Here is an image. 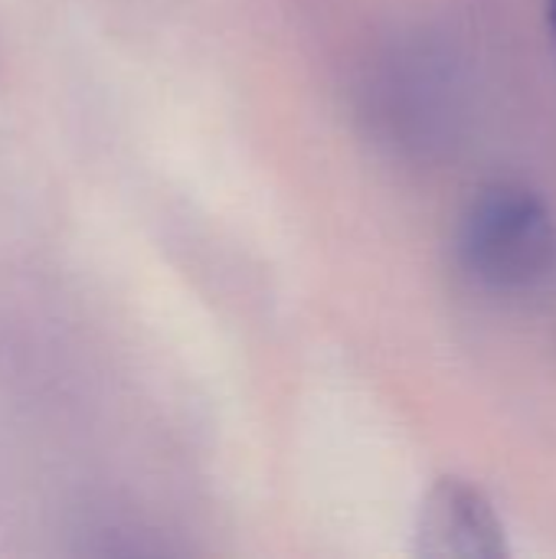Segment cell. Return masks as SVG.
<instances>
[{
    "mask_svg": "<svg viewBox=\"0 0 556 559\" xmlns=\"http://www.w3.org/2000/svg\"><path fill=\"white\" fill-rule=\"evenodd\" d=\"M462 262L488 288L521 292L551 275L556 226L547 206L524 187L482 190L462 223Z\"/></svg>",
    "mask_w": 556,
    "mask_h": 559,
    "instance_id": "1",
    "label": "cell"
},
{
    "mask_svg": "<svg viewBox=\"0 0 556 559\" xmlns=\"http://www.w3.org/2000/svg\"><path fill=\"white\" fill-rule=\"evenodd\" d=\"M416 550L423 557H505V524L478 488L462 478H442L423 504Z\"/></svg>",
    "mask_w": 556,
    "mask_h": 559,
    "instance_id": "2",
    "label": "cell"
},
{
    "mask_svg": "<svg viewBox=\"0 0 556 559\" xmlns=\"http://www.w3.org/2000/svg\"><path fill=\"white\" fill-rule=\"evenodd\" d=\"M547 13H551V29H554L556 39V0H547Z\"/></svg>",
    "mask_w": 556,
    "mask_h": 559,
    "instance_id": "3",
    "label": "cell"
}]
</instances>
